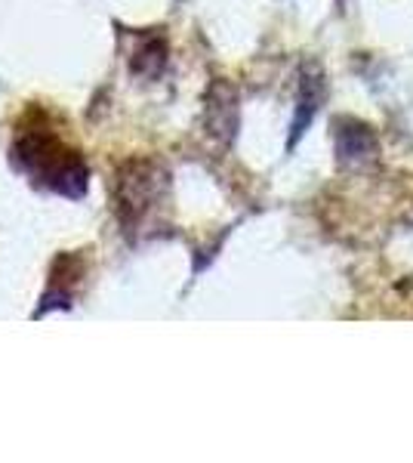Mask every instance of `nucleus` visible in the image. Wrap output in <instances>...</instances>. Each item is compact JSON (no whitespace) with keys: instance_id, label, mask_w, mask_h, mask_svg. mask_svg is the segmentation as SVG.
Instances as JSON below:
<instances>
[{"instance_id":"1","label":"nucleus","mask_w":413,"mask_h":463,"mask_svg":"<svg viewBox=\"0 0 413 463\" xmlns=\"http://www.w3.org/2000/svg\"><path fill=\"white\" fill-rule=\"evenodd\" d=\"M16 161L28 170L34 183L47 185L65 198H80L87 192V164L78 152H71L56 133L34 127L19 133Z\"/></svg>"}]
</instances>
